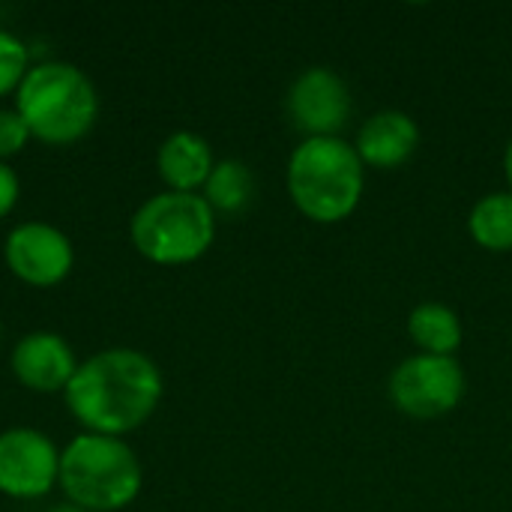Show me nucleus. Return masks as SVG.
<instances>
[{"instance_id": "39448f33", "label": "nucleus", "mask_w": 512, "mask_h": 512, "mask_svg": "<svg viewBox=\"0 0 512 512\" xmlns=\"http://www.w3.org/2000/svg\"><path fill=\"white\" fill-rule=\"evenodd\" d=\"M132 246L153 264H189L216 237V213L198 192H159L129 222Z\"/></svg>"}, {"instance_id": "6e6552de", "label": "nucleus", "mask_w": 512, "mask_h": 512, "mask_svg": "<svg viewBox=\"0 0 512 512\" xmlns=\"http://www.w3.org/2000/svg\"><path fill=\"white\" fill-rule=\"evenodd\" d=\"M285 108L294 129L306 138H339V129L351 117V90L339 72L312 66L288 87Z\"/></svg>"}, {"instance_id": "ddd939ff", "label": "nucleus", "mask_w": 512, "mask_h": 512, "mask_svg": "<svg viewBox=\"0 0 512 512\" xmlns=\"http://www.w3.org/2000/svg\"><path fill=\"white\" fill-rule=\"evenodd\" d=\"M408 336L423 354L453 357L462 345V321L444 303H420L408 315Z\"/></svg>"}, {"instance_id": "f03ea898", "label": "nucleus", "mask_w": 512, "mask_h": 512, "mask_svg": "<svg viewBox=\"0 0 512 512\" xmlns=\"http://www.w3.org/2000/svg\"><path fill=\"white\" fill-rule=\"evenodd\" d=\"M15 111L33 138L45 144H75L99 117V93L78 66L45 60L30 66L18 84Z\"/></svg>"}, {"instance_id": "f3484780", "label": "nucleus", "mask_w": 512, "mask_h": 512, "mask_svg": "<svg viewBox=\"0 0 512 512\" xmlns=\"http://www.w3.org/2000/svg\"><path fill=\"white\" fill-rule=\"evenodd\" d=\"M30 129L15 108H0V162L21 153L30 141Z\"/></svg>"}, {"instance_id": "412c9836", "label": "nucleus", "mask_w": 512, "mask_h": 512, "mask_svg": "<svg viewBox=\"0 0 512 512\" xmlns=\"http://www.w3.org/2000/svg\"><path fill=\"white\" fill-rule=\"evenodd\" d=\"M0 333H3V327H0Z\"/></svg>"}, {"instance_id": "20e7f679", "label": "nucleus", "mask_w": 512, "mask_h": 512, "mask_svg": "<svg viewBox=\"0 0 512 512\" xmlns=\"http://www.w3.org/2000/svg\"><path fill=\"white\" fill-rule=\"evenodd\" d=\"M141 462L123 438L84 432L60 453L57 486L69 504L87 512H114L129 507L141 492Z\"/></svg>"}, {"instance_id": "a211bd4d", "label": "nucleus", "mask_w": 512, "mask_h": 512, "mask_svg": "<svg viewBox=\"0 0 512 512\" xmlns=\"http://www.w3.org/2000/svg\"><path fill=\"white\" fill-rule=\"evenodd\" d=\"M18 192H21V183H18L15 168H12V165H6V162H0V219L15 207Z\"/></svg>"}, {"instance_id": "dca6fc26", "label": "nucleus", "mask_w": 512, "mask_h": 512, "mask_svg": "<svg viewBox=\"0 0 512 512\" xmlns=\"http://www.w3.org/2000/svg\"><path fill=\"white\" fill-rule=\"evenodd\" d=\"M30 63H27V45L6 27H0V96L15 93L24 81Z\"/></svg>"}, {"instance_id": "0eeeda50", "label": "nucleus", "mask_w": 512, "mask_h": 512, "mask_svg": "<svg viewBox=\"0 0 512 512\" xmlns=\"http://www.w3.org/2000/svg\"><path fill=\"white\" fill-rule=\"evenodd\" d=\"M60 480V450L30 426L0 432V492L9 498H42Z\"/></svg>"}, {"instance_id": "1a4fd4ad", "label": "nucleus", "mask_w": 512, "mask_h": 512, "mask_svg": "<svg viewBox=\"0 0 512 512\" xmlns=\"http://www.w3.org/2000/svg\"><path fill=\"white\" fill-rule=\"evenodd\" d=\"M3 258L21 282L48 288L69 276L75 249L60 228L48 222H21L6 234Z\"/></svg>"}, {"instance_id": "7ed1b4c3", "label": "nucleus", "mask_w": 512, "mask_h": 512, "mask_svg": "<svg viewBox=\"0 0 512 512\" xmlns=\"http://www.w3.org/2000/svg\"><path fill=\"white\" fill-rule=\"evenodd\" d=\"M366 165L342 138H306L288 162V192L312 222L348 219L363 195Z\"/></svg>"}, {"instance_id": "6ab92c4d", "label": "nucleus", "mask_w": 512, "mask_h": 512, "mask_svg": "<svg viewBox=\"0 0 512 512\" xmlns=\"http://www.w3.org/2000/svg\"><path fill=\"white\" fill-rule=\"evenodd\" d=\"M504 174H507V183H510L512 192V138L510 144H507V153H504Z\"/></svg>"}, {"instance_id": "f257e3e1", "label": "nucleus", "mask_w": 512, "mask_h": 512, "mask_svg": "<svg viewBox=\"0 0 512 512\" xmlns=\"http://www.w3.org/2000/svg\"><path fill=\"white\" fill-rule=\"evenodd\" d=\"M63 396L66 408L87 432L120 438L156 411L162 372L144 351L108 348L78 363Z\"/></svg>"}, {"instance_id": "aec40b11", "label": "nucleus", "mask_w": 512, "mask_h": 512, "mask_svg": "<svg viewBox=\"0 0 512 512\" xmlns=\"http://www.w3.org/2000/svg\"><path fill=\"white\" fill-rule=\"evenodd\" d=\"M48 512H87V510H81V507H75V504H60V507H51Z\"/></svg>"}, {"instance_id": "f8f14e48", "label": "nucleus", "mask_w": 512, "mask_h": 512, "mask_svg": "<svg viewBox=\"0 0 512 512\" xmlns=\"http://www.w3.org/2000/svg\"><path fill=\"white\" fill-rule=\"evenodd\" d=\"M213 150L207 144V138H201L198 132L180 129L171 132L156 153V168L159 177L171 186V192H195L204 189L210 171H213Z\"/></svg>"}, {"instance_id": "9d476101", "label": "nucleus", "mask_w": 512, "mask_h": 512, "mask_svg": "<svg viewBox=\"0 0 512 512\" xmlns=\"http://www.w3.org/2000/svg\"><path fill=\"white\" fill-rule=\"evenodd\" d=\"M9 366H12V375L24 387L36 393H57V390H66V384L72 381L78 360H75L72 345L60 333L33 330L15 342Z\"/></svg>"}, {"instance_id": "423d86ee", "label": "nucleus", "mask_w": 512, "mask_h": 512, "mask_svg": "<svg viewBox=\"0 0 512 512\" xmlns=\"http://www.w3.org/2000/svg\"><path fill=\"white\" fill-rule=\"evenodd\" d=\"M465 387V372L453 357L414 354L396 366L390 378V399L414 420H435L462 402Z\"/></svg>"}, {"instance_id": "9b49d317", "label": "nucleus", "mask_w": 512, "mask_h": 512, "mask_svg": "<svg viewBox=\"0 0 512 512\" xmlns=\"http://www.w3.org/2000/svg\"><path fill=\"white\" fill-rule=\"evenodd\" d=\"M420 147V129L411 114L387 108L372 114L357 135V156L372 168H399Z\"/></svg>"}, {"instance_id": "2eb2a0df", "label": "nucleus", "mask_w": 512, "mask_h": 512, "mask_svg": "<svg viewBox=\"0 0 512 512\" xmlns=\"http://www.w3.org/2000/svg\"><path fill=\"white\" fill-rule=\"evenodd\" d=\"M471 234L489 252L512 249V192H495L474 204L471 210Z\"/></svg>"}, {"instance_id": "4468645a", "label": "nucleus", "mask_w": 512, "mask_h": 512, "mask_svg": "<svg viewBox=\"0 0 512 512\" xmlns=\"http://www.w3.org/2000/svg\"><path fill=\"white\" fill-rule=\"evenodd\" d=\"M252 171L240 159H222L213 165L207 183H204V201L210 204L213 213H243L252 201Z\"/></svg>"}]
</instances>
